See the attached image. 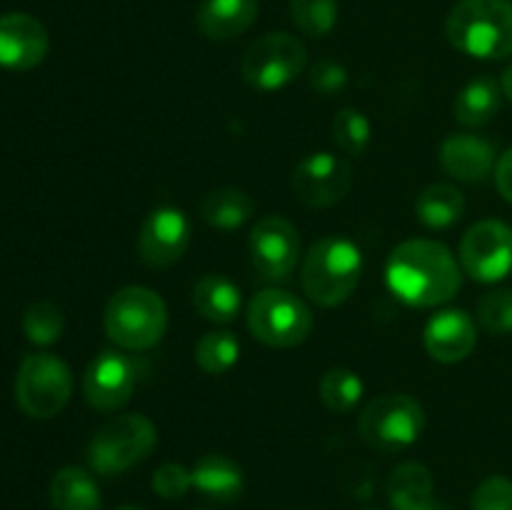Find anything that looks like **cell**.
<instances>
[{
	"label": "cell",
	"mask_w": 512,
	"mask_h": 510,
	"mask_svg": "<svg viewBox=\"0 0 512 510\" xmlns=\"http://www.w3.org/2000/svg\"><path fill=\"white\" fill-rule=\"evenodd\" d=\"M390 293L413 308L448 303L463 285L458 260L438 240L413 238L400 243L385 265Z\"/></svg>",
	"instance_id": "6da1fadb"
},
{
	"label": "cell",
	"mask_w": 512,
	"mask_h": 510,
	"mask_svg": "<svg viewBox=\"0 0 512 510\" xmlns=\"http://www.w3.org/2000/svg\"><path fill=\"white\" fill-rule=\"evenodd\" d=\"M450 45L470 58L503 60L512 55L510 0H463L445 25Z\"/></svg>",
	"instance_id": "7a4b0ae2"
},
{
	"label": "cell",
	"mask_w": 512,
	"mask_h": 510,
	"mask_svg": "<svg viewBox=\"0 0 512 510\" xmlns=\"http://www.w3.org/2000/svg\"><path fill=\"white\" fill-rule=\"evenodd\" d=\"M363 275V253L343 235L318 240L305 255L303 290L313 303L335 308L345 303L358 288Z\"/></svg>",
	"instance_id": "3957f363"
},
{
	"label": "cell",
	"mask_w": 512,
	"mask_h": 510,
	"mask_svg": "<svg viewBox=\"0 0 512 510\" xmlns=\"http://www.w3.org/2000/svg\"><path fill=\"white\" fill-rule=\"evenodd\" d=\"M103 325L108 338L123 350H150L168 330V308L155 290L128 285L108 300Z\"/></svg>",
	"instance_id": "277c9868"
},
{
	"label": "cell",
	"mask_w": 512,
	"mask_h": 510,
	"mask_svg": "<svg viewBox=\"0 0 512 510\" xmlns=\"http://www.w3.org/2000/svg\"><path fill=\"white\" fill-rule=\"evenodd\" d=\"M158 445V430L143 413L118 415L108 420L88 445V465L98 475H120L135 468Z\"/></svg>",
	"instance_id": "5b68a950"
},
{
	"label": "cell",
	"mask_w": 512,
	"mask_h": 510,
	"mask_svg": "<svg viewBox=\"0 0 512 510\" xmlns=\"http://www.w3.org/2000/svg\"><path fill=\"white\" fill-rule=\"evenodd\" d=\"M425 428L423 405L405 393L378 395L360 413V438L380 453H400L418 443Z\"/></svg>",
	"instance_id": "8992f818"
},
{
	"label": "cell",
	"mask_w": 512,
	"mask_h": 510,
	"mask_svg": "<svg viewBox=\"0 0 512 510\" xmlns=\"http://www.w3.org/2000/svg\"><path fill=\"white\" fill-rule=\"evenodd\" d=\"M313 310L298 295L265 288L250 300L248 328L253 338L270 348H295L313 333Z\"/></svg>",
	"instance_id": "52a82bcc"
},
{
	"label": "cell",
	"mask_w": 512,
	"mask_h": 510,
	"mask_svg": "<svg viewBox=\"0 0 512 510\" xmlns=\"http://www.w3.org/2000/svg\"><path fill=\"white\" fill-rule=\"evenodd\" d=\"M73 395V373L53 353L25 355L15 375V398L28 418H55Z\"/></svg>",
	"instance_id": "ba28073f"
},
{
	"label": "cell",
	"mask_w": 512,
	"mask_h": 510,
	"mask_svg": "<svg viewBox=\"0 0 512 510\" xmlns=\"http://www.w3.org/2000/svg\"><path fill=\"white\" fill-rule=\"evenodd\" d=\"M308 65V50L295 35L268 33L248 45L240 63L245 83L263 93L285 88Z\"/></svg>",
	"instance_id": "9c48e42d"
},
{
	"label": "cell",
	"mask_w": 512,
	"mask_h": 510,
	"mask_svg": "<svg viewBox=\"0 0 512 510\" xmlns=\"http://www.w3.org/2000/svg\"><path fill=\"white\" fill-rule=\"evenodd\" d=\"M460 263L478 283H498L512 273V228L500 220H480L460 240Z\"/></svg>",
	"instance_id": "30bf717a"
},
{
	"label": "cell",
	"mask_w": 512,
	"mask_h": 510,
	"mask_svg": "<svg viewBox=\"0 0 512 510\" xmlns=\"http://www.w3.org/2000/svg\"><path fill=\"white\" fill-rule=\"evenodd\" d=\"M250 260L265 283H278L293 275L300 255L298 230L283 215H265L250 233Z\"/></svg>",
	"instance_id": "8fae6325"
},
{
	"label": "cell",
	"mask_w": 512,
	"mask_h": 510,
	"mask_svg": "<svg viewBox=\"0 0 512 510\" xmlns=\"http://www.w3.org/2000/svg\"><path fill=\"white\" fill-rule=\"evenodd\" d=\"M353 185V168L333 153H313L293 173V193L308 208H333Z\"/></svg>",
	"instance_id": "7c38bea8"
},
{
	"label": "cell",
	"mask_w": 512,
	"mask_h": 510,
	"mask_svg": "<svg viewBox=\"0 0 512 510\" xmlns=\"http://www.w3.org/2000/svg\"><path fill=\"white\" fill-rule=\"evenodd\" d=\"M135 383H138V370L133 360L118 350H105L85 370L83 395L90 408L98 413H115L133 398Z\"/></svg>",
	"instance_id": "4fadbf2b"
},
{
	"label": "cell",
	"mask_w": 512,
	"mask_h": 510,
	"mask_svg": "<svg viewBox=\"0 0 512 510\" xmlns=\"http://www.w3.org/2000/svg\"><path fill=\"white\" fill-rule=\"evenodd\" d=\"M190 220L183 210L155 208L143 220L138 235V255L148 268H170L185 255L190 245Z\"/></svg>",
	"instance_id": "5bb4252c"
},
{
	"label": "cell",
	"mask_w": 512,
	"mask_h": 510,
	"mask_svg": "<svg viewBox=\"0 0 512 510\" xmlns=\"http://www.w3.org/2000/svg\"><path fill=\"white\" fill-rule=\"evenodd\" d=\"M50 38L45 25L28 13L0 15V65L8 70H33L45 60Z\"/></svg>",
	"instance_id": "9a60e30c"
},
{
	"label": "cell",
	"mask_w": 512,
	"mask_h": 510,
	"mask_svg": "<svg viewBox=\"0 0 512 510\" xmlns=\"http://www.w3.org/2000/svg\"><path fill=\"white\" fill-rule=\"evenodd\" d=\"M423 340L430 358L438 363H460L475 350L478 328L465 310H443L428 320Z\"/></svg>",
	"instance_id": "2e32d148"
},
{
	"label": "cell",
	"mask_w": 512,
	"mask_h": 510,
	"mask_svg": "<svg viewBox=\"0 0 512 510\" xmlns=\"http://www.w3.org/2000/svg\"><path fill=\"white\" fill-rule=\"evenodd\" d=\"M440 165L460 183H483L495 168V148L480 135L455 133L440 145Z\"/></svg>",
	"instance_id": "e0dca14e"
},
{
	"label": "cell",
	"mask_w": 512,
	"mask_h": 510,
	"mask_svg": "<svg viewBox=\"0 0 512 510\" xmlns=\"http://www.w3.org/2000/svg\"><path fill=\"white\" fill-rule=\"evenodd\" d=\"M193 488L218 503H235L243 495V468L223 453H208L193 465Z\"/></svg>",
	"instance_id": "ac0fdd59"
},
{
	"label": "cell",
	"mask_w": 512,
	"mask_h": 510,
	"mask_svg": "<svg viewBox=\"0 0 512 510\" xmlns=\"http://www.w3.org/2000/svg\"><path fill=\"white\" fill-rule=\"evenodd\" d=\"M258 18V0H203L198 8V28L210 40H230L243 35Z\"/></svg>",
	"instance_id": "d6986e66"
},
{
	"label": "cell",
	"mask_w": 512,
	"mask_h": 510,
	"mask_svg": "<svg viewBox=\"0 0 512 510\" xmlns=\"http://www.w3.org/2000/svg\"><path fill=\"white\" fill-rule=\"evenodd\" d=\"M193 305L205 320L218 325H228L238 318L243 295L230 278L218 273H208L195 283Z\"/></svg>",
	"instance_id": "ffe728a7"
},
{
	"label": "cell",
	"mask_w": 512,
	"mask_h": 510,
	"mask_svg": "<svg viewBox=\"0 0 512 510\" xmlns=\"http://www.w3.org/2000/svg\"><path fill=\"white\" fill-rule=\"evenodd\" d=\"M48 498L53 510H103L98 483L88 470L78 468V465L60 468L53 475Z\"/></svg>",
	"instance_id": "44dd1931"
},
{
	"label": "cell",
	"mask_w": 512,
	"mask_h": 510,
	"mask_svg": "<svg viewBox=\"0 0 512 510\" xmlns=\"http://www.w3.org/2000/svg\"><path fill=\"white\" fill-rule=\"evenodd\" d=\"M503 105V88L493 78H475L465 85L453 103V113L458 123L465 128H483L495 115L500 113Z\"/></svg>",
	"instance_id": "7402d4cb"
},
{
	"label": "cell",
	"mask_w": 512,
	"mask_h": 510,
	"mask_svg": "<svg viewBox=\"0 0 512 510\" xmlns=\"http://www.w3.org/2000/svg\"><path fill=\"white\" fill-rule=\"evenodd\" d=\"M433 475L423 463H403L390 473L388 500L393 510L433 508Z\"/></svg>",
	"instance_id": "603a6c76"
},
{
	"label": "cell",
	"mask_w": 512,
	"mask_h": 510,
	"mask_svg": "<svg viewBox=\"0 0 512 510\" xmlns=\"http://www.w3.org/2000/svg\"><path fill=\"white\" fill-rule=\"evenodd\" d=\"M198 213L213 228L235 230L253 218L255 200L243 188H218L200 200Z\"/></svg>",
	"instance_id": "cb8c5ba5"
},
{
	"label": "cell",
	"mask_w": 512,
	"mask_h": 510,
	"mask_svg": "<svg viewBox=\"0 0 512 510\" xmlns=\"http://www.w3.org/2000/svg\"><path fill=\"white\" fill-rule=\"evenodd\" d=\"M465 213V198L458 188L445 183L428 185L415 200V215L430 230H445Z\"/></svg>",
	"instance_id": "d4e9b609"
},
{
	"label": "cell",
	"mask_w": 512,
	"mask_h": 510,
	"mask_svg": "<svg viewBox=\"0 0 512 510\" xmlns=\"http://www.w3.org/2000/svg\"><path fill=\"white\" fill-rule=\"evenodd\" d=\"M240 358V340L230 330H210L195 345V363L203 373L223 375Z\"/></svg>",
	"instance_id": "484cf974"
},
{
	"label": "cell",
	"mask_w": 512,
	"mask_h": 510,
	"mask_svg": "<svg viewBox=\"0 0 512 510\" xmlns=\"http://www.w3.org/2000/svg\"><path fill=\"white\" fill-rule=\"evenodd\" d=\"M363 380L348 368H330L320 378V400L330 413H350L363 398Z\"/></svg>",
	"instance_id": "4316f807"
},
{
	"label": "cell",
	"mask_w": 512,
	"mask_h": 510,
	"mask_svg": "<svg viewBox=\"0 0 512 510\" xmlns=\"http://www.w3.org/2000/svg\"><path fill=\"white\" fill-rule=\"evenodd\" d=\"M290 18L300 33L325 38L338 23V0H290Z\"/></svg>",
	"instance_id": "83f0119b"
},
{
	"label": "cell",
	"mask_w": 512,
	"mask_h": 510,
	"mask_svg": "<svg viewBox=\"0 0 512 510\" xmlns=\"http://www.w3.org/2000/svg\"><path fill=\"white\" fill-rule=\"evenodd\" d=\"M63 310L50 300H38L23 315V333L33 345H53L63 335Z\"/></svg>",
	"instance_id": "f1b7e54d"
},
{
	"label": "cell",
	"mask_w": 512,
	"mask_h": 510,
	"mask_svg": "<svg viewBox=\"0 0 512 510\" xmlns=\"http://www.w3.org/2000/svg\"><path fill=\"white\" fill-rule=\"evenodd\" d=\"M333 138L343 153L363 155L373 138V128L358 108H343L333 120Z\"/></svg>",
	"instance_id": "f546056e"
},
{
	"label": "cell",
	"mask_w": 512,
	"mask_h": 510,
	"mask_svg": "<svg viewBox=\"0 0 512 510\" xmlns=\"http://www.w3.org/2000/svg\"><path fill=\"white\" fill-rule=\"evenodd\" d=\"M478 323L490 335H510L512 333V290L500 288L490 290L478 303Z\"/></svg>",
	"instance_id": "4dcf8cb0"
},
{
	"label": "cell",
	"mask_w": 512,
	"mask_h": 510,
	"mask_svg": "<svg viewBox=\"0 0 512 510\" xmlns=\"http://www.w3.org/2000/svg\"><path fill=\"white\" fill-rule=\"evenodd\" d=\"M470 510H512V480L505 475H490L475 488Z\"/></svg>",
	"instance_id": "1f68e13d"
},
{
	"label": "cell",
	"mask_w": 512,
	"mask_h": 510,
	"mask_svg": "<svg viewBox=\"0 0 512 510\" xmlns=\"http://www.w3.org/2000/svg\"><path fill=\"white\" fill-rule=\"evenodd\" d=\"M153 493L165 500H178L193 488V473L180 463H163L153 473Z\"/></svg>",
	"instance_id": "d6a6232c"
},
{
	"label": "cell",
	"mask_w": 512,
	"mask_h": 510,
	"mask_svg": "<svg viewBox=\"0 0 512 510\" xmlns=\"http://www.w3.org/2000/svg\"><path fill=\"white\" fill-rule=\"evenodd\" d=\"M348 80V68L338 63V60H318L313 70H310V85L323 95L340 93V90H345Z\"/></svg>",
	"instance_id": "836d02e7"
},
{
	"label": "cell",
	"mask_w": 512,
	"mask_h": 510,
	"mask_svg": "<svg viewBox=\"0 0 512 510\" xmlns=\"http://www.w3.org/2000/svg\"><path fill=\"white\" fill-rule=\"evenodd\" d=\"M495 183H498L500 195L512 203V148L505 150L495 165Z\"/></svg>",
	"instance_id": "e575fe53"
},
{
	"label": "cell",
	"mask_w": 512,
	"mask_h": 510,
	"mask_svg": "<svg viewBox=\"0 0 512 510\" xmlns=\"http://www.w3.org/2000/svg\"><path fill=\"white\" fill-rule=\"evenodd\" d=\"M500 88H503V95L512 103V65L503 73V80H500Z\"/></svg>",
	"instance_id": "d590c367"
},
{
	"label": "cell",
	"mask_w": 512,
	"mask_h": 510,
	"mask_svg": "<svg viewBox=\"0 0 512 510\" xmlns=\"http://www.w3.org/2000/svg\"><path fill=\"white\" fill-rule=\"evenodd\" d=\"M118 510H145V508H140V505H120V508Z\"/></svg>",
	"instance_id": "8d00e7d4"
},
{
	"label": "cell",
	"mask_w": 512,
	"mask_h": 510,
	"mask_svg": "<svg viewBox=\"0 0 512 510\" xmlns=\"http://www.w3.org/2000/svg\"><path fill=\"white\" fill-rule=\"evenodd\" d=\"M365 510H378V508H365Z\"/></svg>",
	"instance_id": "74e56055"
}]
</instances>
